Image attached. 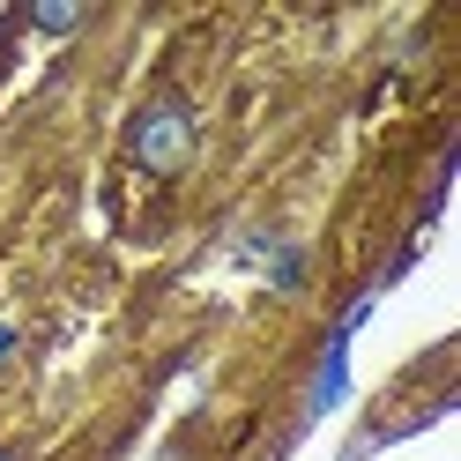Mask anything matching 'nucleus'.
Returning <instances> with one entry per match:
<instances>
[{"instance_id":"1","label":"nucleus","mask_w":461,"mask_h":461,"mask_svg":"<svg viewBox=\"0 0 461 461\" xmlns=\"http://www.w3.org/2000/svg\"><path fill=\"white\" fill-rule=\"evenodd\" d=\"M194 112H186V97H157V104H141L134 112V127H127V149H134V164L141 171H179L186 157H194Z\"/></svg>"},{"instance_id":"2","label":"nucleus","mask_w":461,"mask_h":461,"mask_svg":"<svg viewBox=\"0 0 461 461\" xmlns=\"http://www.w3.org/2000/svg\"><path fill=\"white\" fill-rule=\"evenodd\" d=\"M342 394H350V342H342V335H328L321 372H312V387H305V424H321Z\"/></svg>"},{"instance_id":"3","label":"nucleus","mask_w":461,"mask_h":461,"mask_svg":"<svg viewBox=\"0 0 461 461\" xmlns=\"http://www.w3.org/2000/svg\"><path fill=\"white\" fill-rule=\"evenodd\" d=\"M268 283H276V291H298V283H305V253L268 239Z\"/></svg>"},{"instance_id":"4","label":"nucleus","mask_w":461,"mask_h":461,"mask_svg":"<svg viewBox=\"0 0 461 461\" xmlns=\"http://www.w3.org/2000/svg\"><path fill=\"white\" fill-rule=\"evenodd\" d=\"M31 23H38V31H52V38H68V31H75V23H82V15H75V8H38Z\"/></svg>"},{"instance_id":"5","label":"nucleus","mask_w":461,"mask_h":461,"mask_svg":"<svg viewBox=\"0 0 461 461\" xmlns=\"http://www.w3.org/2000/svg\"><path fill=\"white\" fill-rule=\"evenodd\" d=\"M15 357V321H0V365Z\"/></svg>"},{"instance_id":"6","label":"nucleus","mask_w":461,"mask_h":461,"mask_svg":"<svg viewBox=\"0 0 461 461\" xmlns=\"http://www.w3.org/2000/svg\"><path fill=\"white\" fill-rule=\"evenodd\" d=\"M0 461H15V454H8V447H0Z\"/></svg>"}]
</instances>
